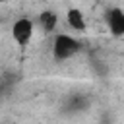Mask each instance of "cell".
I'll return each instance as SVG.
<instances>
[{"label": "cell", "mask_w": 124, "mask_h": 124, "mask_svg": "<svg viewBox=\"0 0 124 124\" xmlns=\"http://www.w3.org/2000/svg\"><path fill=\"white\" fill-rule=\"evenodd\" d=\"M81 46H83L81 41H78L70 33H56L52 39V58L56 62L70 60L72 56L81 52Z\"/></svg>", "instance_id": "obj_1"}, {"label": "cell", "mask_w": 124, "mask_h": 124, "mask_svg": "<svg viewBox=\"0 0 124 124\" xmlns=\"http://www.w3.org/2000/svg\"><path fill=\"white\" fill-rule=\"evenodd\" d=\"M33 33H35V23L31 17H19L12 25V39L19 48H25L31 43Z\"/></svg>", "instance_id": "obj_2"}, {"label": "cell", "mask_w": 124, "mask_h": 124, "mask_svg": "<svg viewBox=\"0 0 124 124\" xmlns=\"http://www.w3.org/2000/svg\"><path fill=\"white\" fill-rule=\"evenodd\" d=\"M107 25H108V31L112 37H122L124 35V10L114 6L107 12Z\"/></svg>", "instance_id": "obj_3"}, {"label": "cell", "mask_w": 124, "mask_h": 124, "mask_svg": "<svg viewBox=\"0 0 124 124\" xmlns=\"http://www.w3.org/2000/svg\"><path fill=\"white\" fill-rule=\"evenodd\" d=\"M66 23L72 31H78V33H83L87 29V23H85V16L81 10L78 8H70L66 12Z\"/></svg>", "instance_id": "obj_4"}, {"label": "cell", "mask_w": 124, "mask_h": 124, "mask_svg": "<svg viewBox=\"0 0 124 124\" xmlns=\"http://www.w3.org/2000/svg\"><path fill=\"white\" fill-rule=\"evenodd\" d=\"M39 25H41L43 31L52 33V31L56 29V25H58V16H56V12H52V10H43V12L39 14Z\"/></svg>", "instance_id": "obj_5"}]
</instances>
